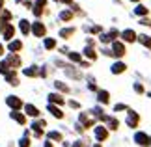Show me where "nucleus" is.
<instances>
[{"instance_id": "13", "label": "nucleus", "mask_w": 151, "mask_h": 147, "mask_svg": "<svg viewBox=\"0 0 151 147\" xmlns=\"http://www.w3.org/2000/svg\"><path fill=\"white\" fill-rule=\"evenodd\" d=\"M11 117H13V119L17 121V123H24V115H21V114H17V112H11Z\"/></svg>"}, {"instance_id": "8", "label": "nucleus", "mask_w": 151, "mask_h": 147, "mask_svg": "<svg viewBox=\"0 0 151 147\" xmlns=\"http://www.w3.org/2000/svg\"><path fill=\"white\" fill-rule=\"evenodd\" d=\"M49 112H52V115L58 117V119H60V117H63L62 110H60V108H56V106H52V104H49Z\"/></svg>"}, {"instance_id": "25", "label": "nucleus", "mask_w": 151, "mask_h": 147, "mask_svg": "<svg viewBox=\"0 0 151 147\" xmlns=\"http://www.w3.org/2000/svg\"><path fill=\"white\" fill-rule=\"evenodd\" d=\"M62 19H63V21L71 19V11H62Z\"/></svg>"}, {"instance_id": "19", "label": "nucleus", "mask_w": 151, "mask_h": 147, "mask_svg": "<svg viewBox=\"0 0 151 147\" xmlns=\"http://www.w3.org/2000/svg\"><path fill=\"white\" fill-rule=\"evenodd\" d=\"M108 125H110V128H112V131H116V128H118V119H108Z\"/></svg>"}, {"instance_id": "35", "label": "nucleus", "mask_w": 151, "mask_h": 147, "mask_svg": "<svg viewBox=\"0 0 151 147\" xmlns=\"http://www.w3.org/2000/svg\"><path fill=\"white\" fill-rule=\"evenodd\" d=\"M149 142H151V138H149Z\"/></svg>"}, {"instance_id": "15", "label": "nucleus", "mask_w": 151, "mask_h": 147, "mask_svg": "<svg viewBox=\"0 0 151 147\" xmlns=\"http://www.w3.org/2000/svg\"><path fill=\"white\" fill-rule=\"evenodd\" d=\"M21 47H22L21 41H13V43H9V50H11V52H13V50H19Z\"/></svg>"}, {"instance_id": "23", "label": "nucleus", "mask_w": 151, "mask_h": 147, "mask_svg": "<svg viewBox=\"0 0 151 147\" xmlns=\"http://www.w3.org/2000/svg\"><path fill=\"white\" fill-rule=\"evenodd\" d=\"M54 45H56V41H54V39H47V41H45V47H47V49H52Z\"/></svg>"}, {"instance_id": "33", "label": "nucleus", "mask_w": 151, "mask_h": 147, "mask_svg": "<svg viewBox=\"0 0 151 147\" xmlns=\"http://www.w3.org/2000/svg\"><path fill=\"white\" fill-rule=\"evenodd\" d=\"M73 147H82V145H80V143H75V145H73Z\"/></svg>"}, {"instance_id": "17", "label": "nucleus", "mask_w": 151, "mask_h": 147, "mask_svg": "<svg viewBox=\"0 0 151 147\" xmlns=\"http://www.w3.org/2000/svg\"><path fill=\"white\" fill-rule=\"evenodd\" d=\"M21 30H22V34H28V32H30V28H28V22H26V21H21Z\"/></svg>"}, {"instance_id": "18", "label": "nucleus", "mask_w": 151, "mask_h": 147, "mask_svg": "<svg viewBox=\"0 0 151 147\" xmlns=\"http://www.w3.org/2000/svg\"><path fill=\"white\" fill-rule=\"evenodd\" d=\"M73 32H75V28H67V30H62V32H60V36H62V37H67V36H71Z\"/></svg>"}, {"instance_id": "10", "label": "nucleus", "mask_w": 151, "mask_h": 147, "mask_svg": "<svg viewBox=\"0 0 151 147\" xmlns=\"http://www.w3.org/2000/svg\"><path fill=\"white\" fill-rule=\"evenodd\" d=\"M121 71H125V63H121V62H118V63H114L112 65V73H121Z\"/></svg>"}, {"instance_id": "16", "label": "nucleus", "mask_w": 151, "mask_h": 147, "mask_svg": "<svg viewBox=\"0 0 151 147\" xmlns=\"http://www.w3.org/2000/svg\"><path fill=\"white\" fill-rule=\"evenodd\" d=\"M99 101L101 103H108V93L106 91H99Z\"/></svg>"}, {"instance_id": "4", "label": "nucleus", "mask_w": 151, "mask_h": 147, "mask_svg": "<svg viewBox=\"0 0 151 147\" xmlns=\"http://www.w3.org/2000/svg\"><path fill=\"white\" fill-rule=\"evenodd\" d=\"M134 140H136V143H138V145H147V143H149V138H147L144 132H138L136 136H134Z\"/></svg>"}, {"instance_id": "31", "label": "nucleus", "mask_w": 151, "mask_h": 147, "mask_svg": "<svg viewBox=\"0 0 151 147\" xmlns=\"http://www.w3.org/2000/svg\"><path fill=\"white\" fill-rule=\"evenodd\" d=\"M45 147H52V142H47V143H45Z\"/></svg>"}, {"instance_id": "27", "label": "nucleus", "mask_w": 151, "mask_h": 147, "mask_svg": "<svg viewBox=\"0 0 151 147\" xmlns=\"http://www.w3.org/2000/svg\"><path fill=\"white\" fill-rule=\"evenodd\" d=\"M56 87H58V90H62V91H67V86H63L62 82H56Z\"/></svg>"}, {"instance_id": "34", "label": "nucleus", "mask_w": 151, "mask_h": 147, "mask_svg": "<svg viewBox=\"0 0 151 147\" xmlns=\"http://www.w3.org/2000/svg\"><path fill=\"white\" fill-rule=\"evenodd\" d=\"M93 147H101V145H93Z\"/></svg>"}, {"instance_id": "9", "label": "nucleus", "mask_w": 151, "mask_h": 147, "mask_svg": "<svg viewBox=\"0 0 151 147\" xmlns=\"http://www.w3.org/2000/svg\"><path fill=\"white\" fill-rule=\"evenodd\" d=\"M123 39H125V41H134V39H136V34L132 32V30H125V32H123Z\"/></svg>"}, {"instance_id": "28", "label": "nucleus", "mask_w": 151, "mask_h": 147, "mask_svg": "<svg viewBox=\"0 0 151 147\" xmlns=\"http://www.w3.org/2000/svg\"><path fill=\"white\" fill-rule=\"evenodd\" d=\"M84 52H86V56H90V58H95V52L91 50V49H86Z\"/></svg>"}, {"instance_id": "12", "label": "nucleus", "mask_w": 151, "mask_h": 147, "mask_svg": "<svg viewBox=\"0 0 151 147\" xmlns=\"http://www.w3.org/2000/svg\"><path fill=\"white\" fill-rule=\"evenodd\" d=\"M26 114H28V115H37L39 110L34 106V104H28V106H26Z\"/></svg>"}, {"instance_id": "29", "label": "nucleus", "mask_w": 151, "mask_h": 147, "mask_svg": "<svg viewBox=\"0 0 151 147\" xmlns=\"http://www.w3.org/2000/svg\"><path fill=\"white\" fill-rule=\"evenodd\" d=\"M134 90H136V91H138V93H142V91H144V87H142V86H140V84H136V86H134Z\"/></svg>"}, {"instance_id": "2", "label": "nucleus", "mask_w": 151, "mask_h": 147, "mask_svg": "<svg viewBox=\"0 0 151 147\" xmlns=\"http://www.w3.org/2000/svg\"><path fill=\"white\" fill-rule=\"evenodd\" d=\"M112 50H114V52H112L114 56H123V54H125V47L121 45V43H118V41L112 45Z\"/></svg>"}, {"instance_id": "36", "label": "nucleus", "mask_w": 151, "mask_h": 147, "mask_svg": "<svg viewBox=\"0 0 151 147\" xmlns=\"http://www.w3.org/2000/svg\"><path fill=\"white\" fill-rule=\"evenodd\" d=\"M134 2H136V0H134Z\"/></svg>"}, {"instance_id": "6", "label": "nucleus", "mask_w": 151, "mask_h": 147, "mask_svg": "<svg viewBox=\"0 0 151 147\" xmlns=\"http://www.w3.org/2000/svg\"><path fill=\"white\" fill-rule=\"evenodd\" d=\"M138 114H134V112H129V119H127V123H129V127H136V123H138Z\"/></svg>"}, {"instance_id": "24", "label": "nucleus", "mask_w": 151, "mask_h": 147, "mask_svg": "<svg viewBox=\"0 0 151 147\" xmlns=\"http://www.w3.org/2000/svg\"><path fill=\"white\" fill-rule=\"evenodd\" d=\"M21 147H30V140H28V138H22L21 140Z\"/></svg>"}, {"instance_id": "26", "label": "nucleus", "mask_w": 151, "mask_h": 147, "mask_svg": "<svg viewBox=\"0 0 151 147\" xmlns=\"http://www.w3.org/2000/svg\"><path fill=\"white\" fill-rule=\"evenodd\" d=\"M24 75H28V76H34V75H37V69H26V71H24Z\"/></svg>"}, {"instance_id": "20", "label": "nucleus", "mask_w": 151, "mask_h": 147, "mask_svg": "<svg viewBox=\"0 0 151 147\" xmlns=\"http://www.w3.org/2000/svg\"><path fill=\"white\" fill-rule=\"evenodd\" d=\"M49 138L58 140V142H60V140H62V134H60V132H49Z\"/></svg>"}, {"instance_id": "32", "label": "nucleus", "mask_w": 151, "mask_h": 147, "mask_svg": "<svg viewBox=\"0 0 151 147\" xmlns=\"http://www.w3.org/2000/svg\"><path fill=\"white\" fill-rule=\"evenodd\" d=\"M0 54H4V47L2 45H0Z\"/></svg>"}, {"instance_id": "7", "label": "nucleus", "mask_w": 151, "mask_h": 147, "mask_svg": "<svg viewBox=\"0 0 151 147\" xmlns=\"http://www.w3.org/2000/svg\"><path fill=\"white\" fill-rule=\"evenodd\" d=\"M11 37H13V26L8 24V26L4 28V39H6V41H9Z\"/></svg>"}, {"instance_id": "1", "label": "nucleus", "mask_w": 151, "mask_h": 147, "mask_svg": "<svg viewBox=\"0 0 151 147\" xmlns=\"http://www.w3.org/2000/svg\"><path fill=\"white\" fill-rule=\"evenodd\" d=\"M95 136H97V140H99V142H103V140H106L108 131H106L104 127H95Z\"/></svg>"}, {"instance_id": "5", "label": "nucleus", "mask_w": 151, "mask_h": 147, "mask_svg": "<svg viewBox=\"0 0 151 147\" xmlns=\"http://www.w3.org/2000/svg\"><path fill=\"white\" fill-rule=\"evenodd\" d=\"M32 30H34V34H36L37 37H43V36H45V26L41 24V22H36Z\"/></svg>"}, {"instance_id": "30", "label": "nucleus", "mask_w": 151, "mask_h": 147, "mask_svg": "<svg viewBox=\"0 0 151 147\" xmlns=\"http://www.w3.org/2000/svg\"><path fill=\"white\" fill-rule=\"evenodd\" d=\"M39 2V8H41V6H45V0H37Z\"/></svg>"}, {"instance_id": "14", "label": "nucleus", "mask_w": 151, "mask_h": 147, "mask_svg": "<svg viewBox=\"0 0 151 147\" xmlns=\"http://www.w3.org/2000/svg\"><path fill=\"white\" fill-rule=\"evenodd\" d=\"M140 43H144L146 47H149V49H151V37L149 36H140Z\"/></svg>"}, {"instance_id": "22", "label": "nucleus", "mask_w": 151, "mask_h": 147, "mask_svg": "<svg viewBox=\"0 0 151 147\" xmlns=\"http://www.w3.org/2000/svg\"><path fill=\"white\" fill-rule=\"evenodd\" d=\"M136 13H138V15H146V13H147V9L144 8V6H138V8H136Z\"/></svg>"}, {"instance_id": "3", "label": "nucleus", "mask_w": 151, "mask_h": 147, "mask_svg": "<svg viewBox=\"0 0 151 147\" xmlns=\"http://www.w3.org/2000/svg\"><path fill=\"white\" fill-rule=\"evenodd\" d=\"M6 103H8L11 108H21V104H22V103H21V99H17L15 95H9L8 99H6Z\"/></svg>"}, {"instance_id": "11", "label": "nucleus", "mask_w": 151, "mask_h": 147, "mask_svg": "<svg viewBox=\"0 0 151 147\" xmlns=\"http://www.w3.org/2000/svg\"><path fill=\"white\" fill-rule=\"evenodd\" d=\"M63 101H65V99H63L62 95H58V93H52V95H50V103H56V104H62Z\"/></svg>"}, {"instance_id": "21", "label": "nucleus", "mask_w": 151, "mask_h": 147, "mask_svg": "<svg viewBox=\"0 0 151 147\" xmlns=\"http://www.w3.org/2000/svg\"><path fill=\"white\" fill-rule=\"evenodd\" d=\"M69 58H71L73 62H80V58H82V56L77 54V52H71V54H69Z\"/></svg>"}]
</instances>
